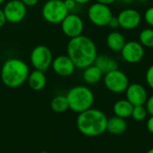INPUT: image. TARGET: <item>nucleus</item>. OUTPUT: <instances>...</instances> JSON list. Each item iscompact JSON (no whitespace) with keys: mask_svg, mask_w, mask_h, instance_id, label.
Masks as SVG:
<instances>
[{"mask_svg":"<svg viewBox=\"0 0 153 153\" xmlns=\"http://www.w3.org/2000/svg\"><path fill=\"white\" fill-rule=\"evenodd\" d=\"M66 55L72 59L76 68L84 69L94 64L98 56L94 41L85 35L70 39L66 46Z\"/></svg>","mask_w":153,"mask_h":153,"instance_id":"1","label":"nucleus"},{"mask_svg":"<svg viewBox=\"0 0 153 153\" xmlns=\"http://www.w3.org/2000/svg\"><path fill=\"white\" fill-rule=\"evenodd\" d=\"M30 67L26 62L18 58L11 57L6 59L1 66L0 78L4 85L15 89L23 85L29 77Z\"/></svg>","mask_w":153,"mask_h":153,"instance_id":"2","label":"nucleus"},{"mask_svg":"<svg viewBox=\"0 0 153 153\" xmlns=\"http://www.w3.org/2000/svg\"><path fill=\"white\" fill-rule=\"evenodd\" d=\"M107 121L108 117L104 112L91 108L78 114L76 126L82 134L88 137H97L106 132Z\"/></svg>","mask_w":153,"mask_h":153,"instance_id":"3","label":"nucleus"},{"mask_svg":"<svg viewBox=\"0 0 153 153\" xmlns=\"http://www.w3.org/2000/svg\"><path fill=\"white\" fill-rule=\"evenodd\" d=\"M69 109L80 114L92 108L94 103V94L87 86L76 85L71 88L66 93Z\"/></svg>","mask_w":153,"mask_h":153,"instance_id":"4","label":"nucleus"},{"mask_svg":"<svg viewBox=\"0 0 153 153\" xmlns=\"http://www.w3.org/2000/svg\"><path fill=\"white\" fill-rule=\"evenodd\" d=\"M68 13L64 0H47L41 8L43 19L50 24H60Z\"/></svg>","mask_w":153,"mask_h":153,"instance_id":"5","label":"nucleus"},{"mask_svg":"<svg viewBox=\"0 0 153 153\" xmlns=\"http://www.w3.org/2000/svg\"><path fill=\"white\" fill-rule=\"evenodd\" d=\"M54 56L51 49L45 45H38L30 54V62L36 70L46 72L52 65Z\"/></svg>","mask_w":153,"mask_h":153,"instance_id":"6","label":"nucleus"},{"mask_svg":"<svg viewBox=\"0 0 153 153\" xmlns=\"http://www.w3.org/2000/svg\"><path fill=\"white\" fill-rule=\"evenodd\" d=\"M87 14L90 22L98 27L108 26L109 21L113 17V13L109 5L98 2L90 5Z\"/></svg>","mask_w":153,"mask_h":153,"instance_id":"7","label":"nucleus"},{"mask_svg":"<svg viewBox=\"0 0 153 153\" xmlns=\"http://www.w3.org/2000/svg\"><path fill=\"white\" fill-rule=\"evenodd\" d=\"M104 84L109 91L122 93L126 91L130 83L127 75L123 71L116 69L105 74Z\"/></svg>","mask_w":153,"mask_h":153,"instance_id":"8","label":"nucleus"},{"mask_svg":"<svg viewBox=\"0 0 153 153\" xmlns=\"http://www.w3.org/2000/svg\"><path fill=\"white\" fill-rule=\"evenodd\" d=\"M60 25L63 33L69 39L82 35L84 29L83 20L75 13H69Z\"/></svg>","mask_w":153,"mask_h":153,"instance_id":"9","label":"nucleus"},{"mask_svg":"<svg viewBox=\"0 0 153 153\" xmlns=\"http://www.w3.org/2000/svg\"><path fill=\"white\" fill-rule=\"evenodd\" d=\"M3 10L6 22L13 24L22 22L27 14V6L21 0L7 1Z\"/></svg>","mask_w":153,"mask_h":153,"instance_id":"10","label":"nucleus"},{"mask_svg":"<svg viewBox=\"0 0 153 153\" xmlns=\"http://www.w3.org/2000/svg\"><path fill=\"white\" fill-rule=\"evenodd\" d=\"M122 58L129 64H137L144 56V47L139 42L131 40L125 44L120 51Z\"/></svg>","mask_w":153,"mask_h":153,"instance_id":"11","label":"nucleus"},{"mask_svg":"<svg viewBox=\"0 0 153 153\" xmlns=\"http://www.w3.org/2000/svg\"><path fill=\"white\" fill-rule=\"evenodd\" d=\"M117 20L119 22V27L124 30H131L136 29L141 24L142 15L136 9L126 8L118 13Z\"/></svg>","mask_w":153,"mask_h":153,"instance_id":"12","label":"nucleus"},{"mask_svg":"<svg viewBox=\"0 0 153 153\" xmlns=\"http://www.w3.org/2000/svg\"><path fill=\"white\" fill-rule=\"evenodd\" d=\"M51 67L56 74L62 77L72 75L76 69L75 65L67 55H59L54 57Z\"/></svg>","mask_w":153,"mask_h":153,"instance_id":"13","label":"nucleus"},{"mask_svg":"<svg viewBox=\"0 0 153 153\" xmlns=\"http://www.w3.org/2000/svg\"><path fill=\"white\" fill-rule=\"evenodd\" d=\"M126 100L134 107L145 105L148 99V92L144 86L140 83H131L126 91Z\"/></svg>","mask_w":153,"mask_h":153,"instance_id":"14","label":"nucleus"},{"mask_svg":"<svg viewBox=\"0 0 153 153\" xmlns=\"http://www.w3.org/2000/svg\"><path fill=\"white\" fill-rule=\"evenodd\" d=\"M27 82L31 90L35 91H42L47 85V77L45 72L34 69L33 71L30 72Z\"/></svg>","mask_w":153,"mask_h":153,"instance_id":"15","label":"nucleus"},{"mask_svg":"<svg viewBox=\"0 0 153 153\" xmlns=\"http://www.w3.org/2000/svg\"><path fill=\"white\" fill-rule=\"evenodd\" d=\"M127 129V122L125 118L114 116L108 118L107 129L109 134L114 135H119L124 134Z\"/></svg>","mask_w":153,"mask_h":153,"instance_id":"16","label":"nucleus"},{"mask_svg":"<svg viewBox=\"0 0 153 153\" xmlns=\"http://www.w3.org/2000/svg\"><path fill=\"white\" fill-rule=\"evenodd\" d=\"M94 65L102 72L103 74L118 69L117 62L108 55H98L95 59Z\"/></svg>","mask_w":153,"mask_h":153,"instance_id":"17","label":"nucleus"},{"mask_svg":"<svg viewBox=\"0 0 153 153\" xmlns=\"http://www.w3.org/2000/svg\"><path fill=\"white\" fill-rule=\"evenodd\" d=\"M107 46L113 52H120L126 43L125 36L117 30L109 32L107 36Z\"/></svg>","mask_w":153,"mask_h":153,"instance_id":"18","label":"nucleus"},{"mask_svg":"<svg viewBox=\"0 0 153 153\" xmlns=\"http://www.w3.org/2000/svg\"><path fill=\"white\" fill-rule=\"evenodd\" d=\"M133 108L134 106L127 100H119L113 106V111L115 116L125 119L131 117Z\"/></svg>","mask_w":153,"mask_h":153,"instance_id":"19","label":"nucleus"},{"mask_svg":"<svg viewBox=\"0 0 153 153\" xmlns=\"http://www.w3.org/2000/svg\"><path fill=\"white\" fill-rule=\"evenodd\" d=\"M102 72L93 64L83 69L82 79L88 84H95L102 78Z\"/></svg>","mask_w":153,"mask_h":153,"instance_id":"20","label":"nucleus"},{"mask_svg":"<svg viewBox=\"0 0 153 153\" xmlns=\"http://www.w3.org/2000/svg\"><path fill=\"white\" fill-rule=\"evenodd\" d=\"M50 107L55 113H57V114L65 113V111L69 109V105H68L66 96L62 95V94L55 96L51 100Z\"/></svg>","mask_w":153,"mask_h":153,"instance_id":"21","label":"nucleus"},{"mask_svg":"<svg viewBox=\"0 0 153 153\" xmlns=\"http://www.w3.org/2000/svg\"><path fill=\"white\" fill-rule=\"evenodd\" d=\"M139 42L146 48H153V29H143L139 34Z\"/></svg>","mask_w":153,"mask_h":153,"instance_id":"22","label":"nucleus"},{"mask_svg":"<svg viewBox=\"0 0 153 153\" xmlns=\"http://www.w3.org/2000/svg\"><path fill=\"white\" fill-rule=\"evenodd\" d=\"M148 116V112L147 109L145 108L144 105H141V106H134L133 108V112L131 117L138 122H142L143 120L146 119Z\"/></svg>","mask_w":153,"mask_h":153,"instance_id":"23","label":"nucleus"},{"mask_svg":"<svg viewBox=\"0 0 153 153\" xmlns=\"http://www.w3.org/2000/svg\"><path fill=\"white\" fill-rule=\"evenodd\" d=\"M145 79H146V82L148 84V86L153 90V65H152L146 72V75H145Z\"/></svg>","mask_w":153,"mask_h":153,"instance_id":"24","label":"nucleus"},{"mask_svg":"<svg viewBox=\"0 0 153 153\" xmlns=\"http://www.w3.org/2000/svg\"><path fill=\"white\" fill-rule=\"evenodd\" d=\"M144 20L150 26L153 27V6L149 7L145 11V13H144Z\"/></svg>","mask_w":153,"mask_h":153,"instance_id":"25","label":"nucleus"},{"mask_svg":"<svg viewBox=\"0 0 153 153\" xmlns=\"http://www.w3.org/2000/svg\"><path fill=\"white\" fill-rule=\"evenodd\" d=\"M64 3L69 13H74V11L76 9V6L78 5V4L74 0H64Z\"/></svg>","mask_w":153,"mask_h":153,"instance_id":"26","label":"nucleus"},{"mask_svg":"<svg viewBox=\"0 0 153 153\" xmlns=\"http://www.w3.org/2000/svg\"><path fill=\"white\" fill-rule=\"evenodd\" d=\"M144 106H145V108L147 109L148 115L153 116V94L152 96L148 97V99H147L146 103H145Z\"/></svg>","mask_w":153,"mask_h":153,"instance_id":"27","label":"nucleus"},{"mask_svg":"<svg viewBox=\"0 0 153 153\" xmlns=\"http://www.w3.org/2000/svg\"><path fill=\"white\" fill-rule=\"evenodd\" d=\"M108 26H109L111 29H117L119 27V22H118V20H117V17H115L113 16L111 18V20L109 21Z\"/></svg>","mask_w":153,"mask_h":153,"instance_id":"28","label":"nucleus"},{"mask_svg":"<svg viewBox=\"0 0 153 153\" xmlns=\"http://www.w3.org/2000/svg\"><path fill=\"white\" fill-rule=\"evenodd\" d=\"M27 7H32L35 6L36 4H38V3L39 2V0H21Z\"/></svg>","mask_w":153,"mask_h":153,"instance_id":"29","label":"nucleus"},{"mask_svg":"<svg viewBox=\"0 0 153 153\" xmlns=\"http://www.w3.org/2000/svg\"><path fill=\"white\" fill-rule=\"evenodd\" d=\"M146 127H147V130L153 134V116H151L149 119L147 120Z\"/></svg>","mask_w":153,"mask_h":153,"instance_id":"30","label":"nucleus"},{"mask_svg":"<svg viewBox=\"0 0 153 153\" xmlns=\"http://www.w3.org/2000/svg\"><path fill=\"white\" fill-rule=\"evenodd\" d=\"M6 18L4 13V10L2 8H0V28H2L5 23H6Z\"/></svg>","mask_w":153,"mask_h":153,"instance_id":"31","label":"nucleus"},{"mask_svg":"<svg viewBox=\"0 0 153 153\" xmlns=\"http://www.w3.org/2000/svg\"><path fill=\"white\" fill-rule=\"evenodd\" d=\"M116 1H117V0H96V2L100 3V4H107V5L112 4H114Z\"/></svg>","mask_w":153,"mask_h":153,"instance_id":"32","label":"nucleus"},{"mask_svg":"<svg viewBox=\"0 0 153 153\" xmlns=\"http://www.w3.org/2000/svg\"><path fill=\"white\" fill-rule=\"evenodd\" d=\"M78 4H88L90 3L91 0H74Z\"/></svg>","mask_w":153,"mask_h":153,"instance_id":"33","label":"nucleus"},{"mask_svg":"<svg viewBox=\"0 0 153 153\" xmlns=\"http://www.w3.org/2000/svg\"><path fill=\"white\" fill-rule=\"evenodd\" d=\"M119 1L123 4H130L134 2V0H119Z\"/></svg>","mask_w":153,"mask_h":153,"instance_id":"34","label":"nucleus"},{"mask_svg":"<svg viewBox=\"0 0 153 153\" xmlns=\"http://www.w3.org/2000/svg\"><path fill=\"white\" fill-rule=\"evenodd\" d=\"M5 2H6V0H0V5H1V4H4V3H5Z\"/></svg>","mask_w":153,"mask_h":153,"instance_id":"35","label":"nucleus"},{"mask_svg":"<svg viewBox=\"0 0 153 153\" xmlns=\"http://www.w3.org/2000/svg\"><path fill=\"white\" fill-rule=\"evenodd\" d=\"M146 153H153V148L150 149V150H149V151H148V152H147Z\"/></svg>","mask_w":153,"mask_h":153,"instance_id":"36","label":"nucleus"},{"mask_svg":"<svg viewBox=\"0 0 153 153\" xmlns=\"http://www.w3.org/2000/svg\"><path fill=\"white\" fill-rule=\"evenodd\" d=\"M39 153H50L49 152H48V151H41Z\"/></svg>","mask_w":153,"mask_h":153,"instance_id":"37","label":"nucleus"}]
</instances>
